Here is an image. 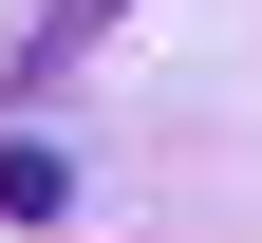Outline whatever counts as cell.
<instances>
[{
	"instance_id": "1",
	"label": "cell",
	"mask_w": 262,
	"mask_h": 243,
	"mask_svg": "<svg viewBox=\"0 0 262 243\" xmlns=\"http://www.w3.org/2000/svg\"><path fill=\"white\" fill-rule=\"evenodd\" d=\"M113 19H131V0H38V38L0 56V75H19V94H56V75H75V56H94V38H113Z\"/></svg>"
},
{
	"instance_id": "2",
	"label": "cell",
	"mask_w": 262,
	"mask_h": 243,
	"mask_svg": "<svg viewBox=\"0 0 262 243\" xmlns=\"http://www.w3.org/2000/svg\"><path fill=\"white\" fill-rule=\"evenodd\" d=\"M0 206H19V225H56V206H75V150H38V131H19V150H0Z\"/></svg>"
}]
</instances>
